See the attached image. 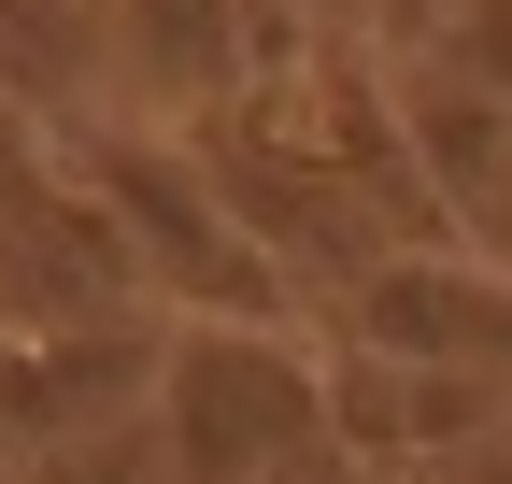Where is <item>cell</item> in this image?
Segmentation results:
<instances>
[{
	"instance_id": "6da1fadb",
	"label": "cell",
	"mask_w": 512,
	"mask_h": 484,
	"mask_svg": "<svg viewBox=\"0 0 512 484\" xmlns=\"http://www.w3.org/2000/svg\"><path fill=\"white\" fill-rule=\"evenodd\" d=\"M72 186L114 214L128 285L171 299V328H285V271L256 257V228L228 214V186L200 171L185 129H72Z\"/></svg>"
},
{
	"instance_id": "7a4b0ae2",
	"label": "cell",
	"mask_w": 512,
	"mask_h": 484,
	"mask_svg": "<svg viewBox=\"0 0 512 484\" xmlns=\"http://www.w3.org/2000/svg\"><path fill=\"white\" fill-rule=\"evenodd\" d=\"M157 484H285L328 456V371L285 328H171L143 371Z\"/></svg>"
},
{
	"instance_id": "3957f363",
	"label": "cell",
	"mask_w": 512,
	"mask_h": 484,
	"mask_svg": "<svg viewBox=\"0 0 512 484\" xmlns=\"http://www.w3.org/2000/svg\"><path fill=\"white\" fill-rule=\"evenodd\" d=\"M342 342L356 356H399V371H441V385H484L512 399V271L470 257V242H413L342 285Z\"/></svg>"
},
{
	"instance_id": "277c9868",
	"label": "cell",
	"mask_w": 512,
	"mask_h": 484,
	"mask_svg": "<svg viewBox=\"0 0 512 484\" xmlns=\"http://www.w3.org/2000/svg\"><path fill=\"white\" fill-rule=\"evenodd\" d=\"M470 0H356V29H370V57H427L441 29H456Z\"/></svg>"
},
{
	"instance_id": "5b68a950",
	"label": "cell",
	"mask_w": 512,
	"mask_h": 484,
	"mask_svg": "<svg viewBox=\"0 0 512 484\" xmlns=\"http://www.w3.org/2000/svg\"><path fill=\"white\" fill-rule=\"evenodd\" d=\"M285 15H299V29H356V0H285Z\"/></svg>"
}]
</instances>
